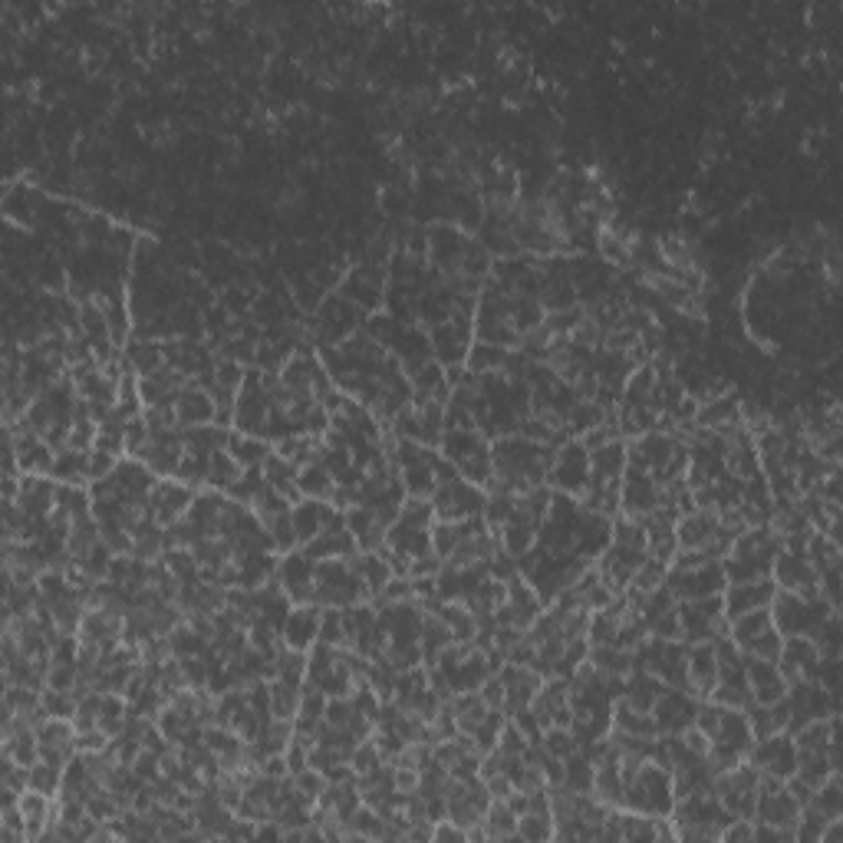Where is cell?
<instances>
[{
    "label": "cell",
    "instance_id": "obj_1",
    "mask_svg": "<svg viewBox=\"0 0 843 843\" xmlns=\"http://www.w3.org/2000/svg\"><path fill=\"white\" fill-rule=\"evenodd\" d=\"M676 794H672V774L656 761H643L639 771L623 784V807L646 817H669Z\"/></svg>",
    "mask_w": 843,
    "mask_h": 843
},
{
    "label": "cell",
    "instance_id": "obj_2",
    "mask_svg": "<svg viewBox=\"0 0 843 843\" xmlns=\"http://www.w3.org/2000/svg\"><path fill=\"white\" fill-rule=\"evenodd\" d=\"M550 488L567 498L587 494L590 488V452L583 448V442H570L554 455V465L547 471Z\"/></svg>",
    "mask_w": 843,
    "mask_h": 843
},
{
    "label": "cell",
    "instance_id": "obj_3",
    "mask_svg": "<svg viewBox=\"0 0 843 843\" xmlns=\"http://www.w3.org/2000/svg\"><path fill=\"white\" fill-rule=\"evenodd\" d=\"M774 593H778V583L771 577L764 580H751V583H725L722 590V610H725V620L732 623L738 616L745 613H755V610H768Z\"/></svg>",
    "mask_w": 843,
    "mask_h": 843
},
{
    "label": "cell",
    "instance_id": "obj_4",
    "mask_svg": "<svg viewBox=\"0 0 843 843\" xmlns=\"http://www.w3.org/2000/svg\"><path fill=\"white\" fill-rule=\"evenodd\" d=\"M748 758L761 774L778 778V781H788L797 768V748H794L791 735H784V732L764 738V741H758V745H751Z\"/></svg>",
    "mask_w": 843,
    "mask_h": 843
},
{
    "label": "cell",
    "instance_id": "obj_5",
    "mask_svg": "<svg viewBox=\"0 0 843 843\" xmlns=\"http://www.w3.org/2000/svg\"><path fill=\"white\" fill-rule=\"evenodd\" d=\"M695 712H699L695 695H685V689H669L666 685L649 715L656 718L659 735H682L695 722Z\"/></svg>",
    "mask_w": 843,
    "mask_h": 843
},
{
    "label": "cell",
    "instance_id": "obj_6",
    "mask_svg": "<svg viewBox=\"0 0 843 843\" xmlns=\"http://www.w3.org/2000/svg\"><path fill=\"white\" fill-rule=\"evenodd\" d=\"M745 672H748V689H751L755 705H771L788 695V679L781 676L778 662L745 656Z\"/></svg>",
    "mask_w": 843,
    "mask_h": 843
},
{
    "label": "cell",
    "instance_id": "obj_7",
    "mask_svg": "<svg viewBox=\"0 0 843 843\" xmlns=\"http://www.w3.org/2000/svg\"><path fill=\"white\" fill-rule=\"evenodd\" d=\"M320 620H323V610L320 606H297V610L287 613L284 629H280V639H284L287 649H297V653H307V649L317 646L320 639Z\"/></svg>",
    "mask_w": 843,
    "mask_h": 843
},
{
    "label": "cell",
    "instance_id": "obj_8",
    "mask_svg": "<svg viewBox=\"0 0 843 843\" xmlns=\"http://www.w3.org/2000/svg\"><path fill=\"white\" fill-rule=\"evenodd\" d=\"M191 501L195 498H191L188 485H172V481H159L149 494L152 517L159 521V527H172L175 521H182L191 511Z\"/></svg>",
    "mask_w": 843,
    "mask_h": 843
},
{
    "label": "cell",
    "instance_id": "obj_9",
    "mask_svg": "<svg viewBox=\"0 0 843 843\" xmlns=\"http://www.w3.org/2000/svg\"><path fill=\"white\" fill-rule=\"evenodd\" d=\"M290 514H294V531H297V544L307 547L313 537H320L327 527L340 517V511L330 508L327 501H313V498H303L297 501L294 508H290Z\"/></svg>",
    "mask_w": 843,
    "mask_h": 843
},
{
    "label": "cell",
    "instance_id": "obj_10",
    "mask_svg": "<svg viewBox=\"0 0 843 843\" xmlns=\"http://www.w3.org/2000/svg\"><path fill=\"white\" fill-rule=\"evenodd\" d=\"M175 415H178V425H191V429H198V425L215 419V399L201 389H182L175 399Z\"/></svg>",
    "mask_w": 843,
    "mask_h": 843
},
{
    "label": "cell",
    "instance_id": "obj_11",
    "mask_svg": "<svg viewBox=\"0 0 843 843\" xmlns=\"http://www.w3.org/2000/svg\"><path fill=\"white\" fill-rule=\"evenodd\" d=\"M718 531V521H715V514H708V511H689L679 521L676 527V541L685 547V550H705V544L712 541V534Z\"/></svg>",
    "mask_w": 843,
    "mask_h": 843
},
{
    "label": "cell",
    "instance_id": "obj_12",
    "mask_svg": "<svg viewBox=\"0 0 843 843\" xmlns=\"http://www.w3.org/2000/svg\"><path fill=\"white\" fill-rule=\"evenodd\" d=\"M297 488L303 498H313V501H327L333 498V491H336V481L327 468H323L320 462H313V465H303L300 468V475H297Z\"/></svg>",
    "mask_w": 843,
    "mask_h": 843
},
{
    "label": "cell",
    "instance_id": "obj_13",
    "mask_svg": "<svg viewBox=\"0 0 843 843\" xmlns=\"http://www.w3.org/2000/svg\"><path fill=\"white\" fill-rule=\"evenodd\" d=\"M228 452H231V458L244 471L247 468H261L267 458H271V448H267V442H261V435H238V438H231Z\"/></svg>",
    "mask_w": 843,
    "mask_h": 843
},
{
    "label": "cell",
    "instance_id": "obj_14",
    "mask_svg": "<svg viewBox=\"0 0 843 843\" xmlns=\"http://www.w3.org/2000/svg\"><path fill=\"white\" fill-rule=\"evenodd\" d=\"M241 475H244V468L234 462L228 448H218V452H211V465H208V485L211 488L231 491L241 481Z\"/></svg>",
    "mask_w": 843,
    "mask_h": 843
},
{
    "label": "cell",
    "instance_id": "obj_15",
    "mask_svg": "<svg viewBox=\"0 0 843 843\" xmlns=\"http://www.w3.org/2000/svg\"><path fill=\"white\" fill-rule=\"evenodd\" d=\"M300 695H303V685L287 682V679H274L271 682V715L294 722L297 712H300Z\"/></svg>",
    "mask_w": 843,
    "mask_h": 843
},
{
    "label": "cell",
    "instance_id": "obj_16",
    "mask_svg": "<svg viewBox=\"0 0 843 843\" xmlns=\"http://www.w3.org/2000/svg\"><path fill=\"white\" fill-rule=\"evenodd\" d=\"M541 745H544V751H547L550 758H560V761H567V758H573L580 751V741H577V735H573V728H560V725L544 728Z\"/></svg>",
    "mask_w": 843,
    "mask_h": 843
},
{
    "label": "cell",
    "instance_id": "obj_17",
    "mask_svg": "<svg viewBox=\"0 0 843 843\" xmlns=\"http://www.w3.org/2000/svg\"><path fill=\"white\" fill-rule=\"evenodd\" d=\"M481 820L488 827V837H517V814L508 807V801H491Z\"/></svg>",
    "mask_w": 843,
    "mask_h": 843
},
{
    "label": "cell",
    "instance_id": "obj_18",
    "mask_svg": "<svg viewBox=\"0 0 843 843\" xmlns=\"http://www.w3.org/2000/svg\"><path fill=\"white\" fill-rule=\"evenodd\" d=\"M63 771H66V768H60V764L40 758V761L30 768V788L40 791V794H47V797H53L56 791H63Z\"/></svg>",
    "mask_w": 843,
    "mask_h": 843
},
{
    "label": "cell",
    "instance_id": "obj_19",
    "mask_svg": "<svg viewBox=\"0 0 843 843\" xmlns=\"http://www.w3.org/2000/svg\"><path fill=\"white\" fill-rule=\"evenodd\" d=\"M517 837L524 840H547L554 837V814L550 811H527L517 817Z\"/></svg>",
    "mask_w": 843,
    "mask_h": 843
},
{
    "label": "cell",
    "instance_id": "obj_20",
    "mask_svg": "<svg viewBox=\"0 0 843 843\" xmlns=\"http://www.w3.org/2000/svg\"><path fill=\"white\" fill-rule=\"evenodd\" d=\"M350 764H353V771L356 774H373L376 768H382V755H379V748H376V741H359V745L353 748V755H350Z\"/></svg>",
    "mask_w": 843,
    "mask_h": 843
},
{
    "label": "cell",
    "instance_id": "obj_21",
    "mask_svg": "<svg viewBox=\"0 0 843 843\" xmlns=\"http://www.w3.org/2000/svg\"><path fill=\"white\" fill-rule=\"evenodd\" d=\"M116 455L112 452H103V448H93V452H89V481H103V478H109L112 471H116Z\"/></svg>",
    "mask_w": 843,
    "mask_h": 843
}]
</instances>
